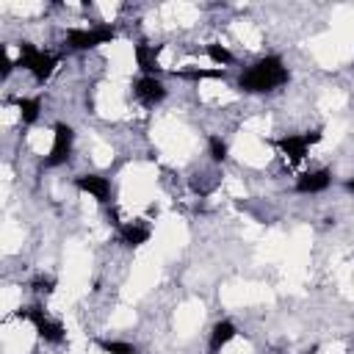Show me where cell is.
Here are the masks:
<instances>
[{"label": "cell", "mask_w": 354, "mask_h": 354, "mask_svg": "<svg viewBox=\"0 0 354 354\" xmlns=\"http://www.w3.org/2000/svg\"><path fill=\"white\" fill-rule=\"evenodd\" d=\"M238 335V329H235V324L232 321H218L216 326H213V332H210V343H207V354H218L232 337Z\"/></svg>", "instance_id": "8fae6325"}, {"label": "cell", "mask_w": 354, "mask_h": 354, "mask_svg": "<svg viewBox=\"0 0 354 354\" xmlns=\"http://www.w3.org/2000/svg\"><path fill=\"white\" fill-rule=\"evenodd\" d=\"M75 188L83 194H91L100 205H108V199H111V183H108V177H100V174H77Z\"/></svg>", "instance_id": "ba28073f"}, {"label": "cell", "mask_w": 354, "mask_h": 354, "mask_svg": "<svg viewBox=\"0 0 354 354\" xmlns=\"http://www.w3.org/2000/svg\"><path fill=\"white\" fill-rule=\"evenodd\" d=\"M205 55H207L213 64H218V69H224V66H230V64L235 61V55H232V53H230L224 44H216V41L205 47Z\"/></svg>", "instance_id": "5bb4252c"}, {"label": "cell", "mask_w": 354, "mask_h": 354, "mask_svg": "<svg viewBox=\"0 0 354 354\" xmlns=\"http://www.w3.org/2000/svg\"><path fill=\"white\" fill-rule=\"evenodd\" d=\"M133 55H136V64L144 75H155L160 66H158V50L149 47V44H136L133 47Z\"/></svg>", "instance_id": "7c38bea8"}, {"label": "cell", "mask_w": 354, "mask_h": 354, "mask_svg": "<svg viewBox=\"0 0 354 354\" xmlns=\"http://www.w3.org/2000/svg\"><path fill=\"white\" fill-rule=\"evenodd\" d=\"M343 188H346V191H351V194H354V177H351V180H346V183H343Z\"/></svg>", "instance_id": "d6986e66"}, {"label": "cell", "mask_w": 354, "mask_h": 354, "mask_svg": "<svg viewBox=\"0 0 354 354\" xmlns=\"http://www.w3.org/2000/svg\"><path fill=\"white\" fill-rule=\"evenodd\" d=\"M318 141H321V130H313V133H304V136H285V138L277 141V147L290 163H301L307 158V149Z\"/></svg>", "instance_id": "52a82bcc"}, {"label": "cell", "mask_w": 354, "mask_h": 354, "mask_svg": "<svg viewBox=\"0 0 354 354\" xmlns=\"http://www.w3.org/2000/svg\"><path fill=\"white\" fill-rule=\"evenodd\" d=\"M116 39V28L113 25H94V28H72L66 30L64 44L69 50H94L100 44H108Z\"/></svg>", "instance_id": "3957f363"}, {"label": "cell", "mask_w": 354, "mask_h": 354, "mask_svg": "<svg viewBox=\"0 0 354 354\" xmlns=\"http://www.w3.org/2000/svg\"><path fill=\"white\" fill-rule=\"evenodd\" d=\"M97 346L105 354H138V348L133 343H124V340H97Z\"/></svg>", "instance_id": "9a60e30c"}, {"label": "cell", "mask_w": 354, "mask_h": 354, "mask_svg": "<svg viewBox=\"0 0 354 354\" xmlns=\"http://www.w3.org/2000/svg\"><path fill=\"white\" fill-rule=\"evenodd\" d=\"M17 66L30 72L36 83H47L58 66V55L47 53V50H39L36 44L30 41H19V58H17Z\"/></svg>", "instance_id": "7a4b0ae2"}, {"label": "cell", "mask_w": 354, "mask_h": 354, "mask_svg": "<svg viewBox=\"0 0 354 354\" xmlns=\"http://www.w3.org/2000/svg\"><path fill=\"white\" fill-rule=\"evenodd\" d=\"M227 69H191V72H180V77H191V80H199V77H224Z\"/></svg>", "instance_id": "e0dca14e"}, {"label": "cell", "mask_w": 354, "mask_h": 354, "mask_svg": "<svg viewBox=\"0 0 354 354\" xmlns=\"http://www.w3.org/2000/svg\"><path fill=\"white\" fill-rule=\"evenodd\" d=\"M19 318H28V321L33 324L36 335H39L44 343H64V337H66L64 326H61L55 318H50L41 307H28V310L19 313Z\"/></svg>", "instance_id": "277c9868"}, {"label": "cell", "mask_w": 354, "mask_h": 354, "mask_svg": "<svg viewBox=\"0 0 354 354\" xmlns=\"http://www.w3.org/2000/svg\"><path fill=\"white\" fill-rule=\"evenodd\" d=\"M207 152H210V160L213 163H224L227 160V141L221 138V136H210L207 138Z\"/></svg>", "instance_id": "2e32d148"}, {"label": "cell", "mask_w": 354, "mask_h": 354, "mask_svg": "<svg viewBox=\"0 0 354 354\" xmlns=\"http://www.w3.org/2000/svg\"><path fill=\"white\" fill-rule=\"evenodd\" d=\"M33 290H36V293H50V290H53V279H50V277H39V279L33 282Z\"/></svg>", "instance_id": "ac0fdd59"}, {"label": "cell", "mask_w": 354, "mask_h": 354, "mask_svg": "<svg viewBox=\"0 0 354 354\" xmlns=\"http://www.w3.org/2000/svg\"><path fill=\"white\" fill-rule=\"evenodd\" d=\"M329 183H332V171H329V169H315V171L299 174L296 191H299V194H321V191L329 188Z\"/></svg>", "instance_id": "9c48e42d"}, {"label": "cell", "mask_w": 354, "mask_h": 354, "mask_svg": "<svg viewBox=\"0 0 354 354\" xmlns=\"http://www.w3.org/2000/svg\"><path fill=\"white\" fill-rule=\"evenodd\" d=\"M72 147H75V130L69 124L58 122L53 127V147H50V155L44 158V166L47 169H55V166L66 163L69 155H72Z\"/></svg>", "instance_id": "5b68a950"}, {"label": "cell", "mask_w": 354, "mask_h": 354, "mask_svg": "<svg viewBox=\"0 0 354 354\" xmlns=\"http://www.w3.org/2000/svg\"><path fill=\"white\" fill-rule=\"evenodd\" d=\"M119 241L124 246H141L149 241V227L141 221H124L119 224Z\"/></svg>", "instance_id": "30bf717a"}, {"label": "cell", "mask_w": 354, "mask_h": 354, "mask_svg": "<svg viewBox=\"0 0 354 354\" xmlns=\"http://www.w3.org/2000/svg\"><path fill=\"white\" fill-rule=\"evenodd\" d=\"M290 77L285 61L279 55H266V58H257L241 77H238V88L246 91V94H268V91H277L279 86H285Z\"/></svg>", "instance_id": "6da1fadb"}, {"label": "cell", "mask_w": 354, "mask_h": 354, "mask_svg": "<svg viewBox=\"0 0 354 354\" xmlns=\"http://www.w3.org/2000/svg\"><path fill=\"white\" fill-rule=\"evenodd\" d=\"M14 102H17V108H19L22 124H33V122L39 119V111H41V100H39V97H19V100H14Z\"/></svg>", "instance_id": "4fadbf2b"}, {"label": "cell", "mask_w": 354, "mask_h": 354, "mask_svg": "<svg viewBox=\"0 0 354 354\" xmlns=\"http://www.w3.org/2000/svg\"><path fill=\"white\" fill-rule=\"evenodd\" d=\"M133 94H136V100L141 102V105H147V108H155V105H160L163 100H166V86H163V80L160 77H155V75H141V77H136V83H133Z\"/></svg>", "instance_id": "8992f818"}]
</instances>
